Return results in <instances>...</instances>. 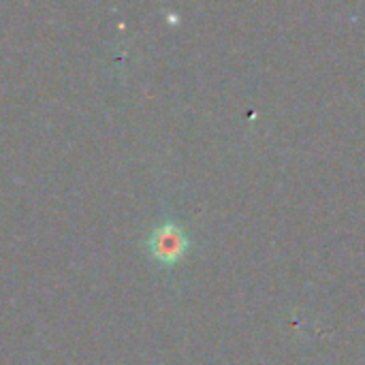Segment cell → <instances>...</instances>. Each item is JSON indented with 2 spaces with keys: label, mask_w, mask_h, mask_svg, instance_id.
<instances>
[{
  "label": "cell",
  "mask_w": 365,
  "mask_h": 365,
  "mask_svg": "<svg viewBox=\"0 0 365 365\" xmlns=\"http://www.w3.org/2000/svg\"><path fill=\"white\" fill-rule=\"evenodd\" d=\"M145 248L158 265L173 267L190 250V237L180 222L165 220L152 229V233L145 240Z\"/></svg>",
  "instance_id": "cell-1"
}]
</instances>
